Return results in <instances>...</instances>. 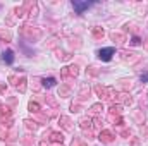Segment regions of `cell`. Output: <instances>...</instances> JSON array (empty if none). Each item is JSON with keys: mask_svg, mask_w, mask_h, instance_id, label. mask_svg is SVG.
I'll use <instances>...</instances> for the list:
<instances>
[{"mask_svg": "<svg viewBox=\"0 0 148 146\" xmlns=\"http://www.w3.org/2000/svg\"><path fill=\"white\" fill-rule=\"evenodd\" d=\"M115 53V50L112 48V46H109V48H102V50H98V57L103 60V62H109L112 59V55Z\"/></svg>", "mask_w": 148, "mask_h": 146, "instance_id": "obj_1", "label": "cell"}, {"mask_svg": "<svg viewBox=\"0 0 148 146\" xmlns=\"http://www.w3.org/2000/svg\"><path fill=\"white\" fill-rule=\"evenodd\" d=\"M91 3H93V2H77V0H74V2H73V7L76 9V12H77V14H83V12H84V10H86Z\"/></svg>", "mask_w": 148, "mask_h": 146, "instance_id": "obj_2", "label": "cell"}, {"mask_svg": "<svg viewBox=\"0 0 148 146\" xmlns=\"http://www.w3.org/2000/svg\"><path fill=\"white\" fill-rule=\"evenodd\" d=\"M2 59H3V62H7V64H12V62H14V52H12V50H7V52H3Z\"/></svg>", "mask_w": 148, "mask_h": 146, "instance_id": "obj_3", "label": "cell"}, {"mask_svg": "<svg viewBox=\"0 0 148 146\" xmlns=\"http://www.w3.org/2000/svg\"><path fill=\"white\" fill-rule=\"evenodd\" d=\"M43 86H45V88H52V86H55V79H53V77H48V79L45 77V79H43Z\"/></svg>", "mask_w": 148, "mask_h": 146, "instance_id": "obj_4", "label": "cell"}, {"mask_svg": "<svg viewBox=\"0 0 148 146\" xmlns=\"http://www.w3.org/2000/svg\"><path fill=\"white\" fill-rule=\"evenodd\" d=\"M141 81H148V74H145V76H141Z\"/></svg>", "mask_w": 148, "mask_h": 146, "instance_id": "obj_5", "label": "cell"}]
</instances>
